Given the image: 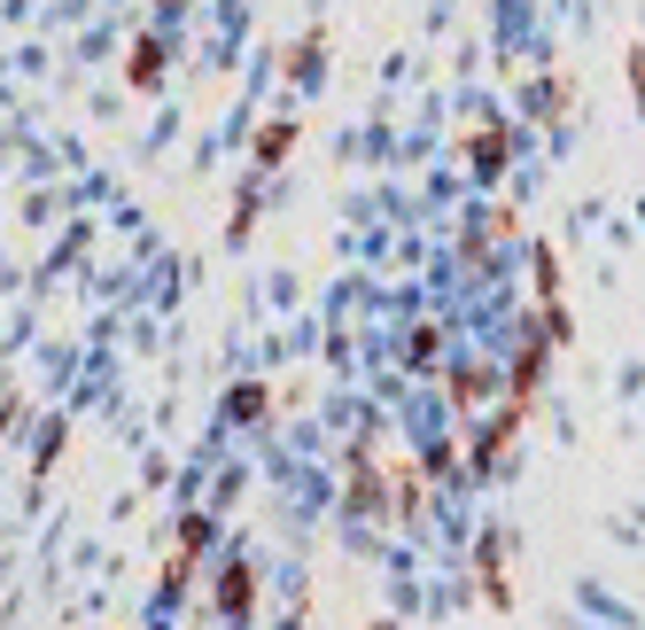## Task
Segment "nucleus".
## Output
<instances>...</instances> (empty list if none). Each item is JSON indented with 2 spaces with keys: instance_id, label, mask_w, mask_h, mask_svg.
I'll use <instances>...</instances> for the list:
<instances>
[{
  "instance_id": "obj_1",
  "label": "nucleus",
  "mask_w": 645,
  "mask_h": 630,
  "mask_svg": "<svg viewBox=\"0 0 645 630\" xmlns=\"http://www.w3.org/2000/svg\"><path fill=\"white\" fill-rule=\"evenodd\" d=\"M249 599H257V584H249V569L234 561V569L218 576V607H226V615H249Z\"/></svg>"
},
{
  "instance_id": "obj_2",
  "label": "nucleus",
  "mask_w": 645,
  "mask_h": 630,
  "mask_svg": "<svg viewBox=\"0 0 645 630\" xmlns=\"http://www.w3.org/2000/svg\"><path fill=\"white\" fill-rule=\"evenodd\" d=\"M125 78H133V86H156V78H163V47H156V40H140V47L125 55Z\"/></svg>"
},
{
  "instance_id": "obj_3",
  "label": "nucleus",
  "mask_w": 645,
  "mask_h": 630,
  "mask_svg": "<svg viewBox=\"0 0 645 630\" xmlns=\"http://www.w3.org/2000/svg\"><path fill=\"white\" fill-rule=\"evenodd\" d=\"M296 148V125H264V140H257V164H281Z\"/></svg>"
},
{
  "instance_id": "obj_4",
  "label": "nucleus",
  "mask_w": 645,
  "mask_h": 630,
  "mask_svg": "<svg viewBox=\"0 0 645 630\" xmlns=\"http://www.w3.org/2000/svg\"><path fill=\"white\" fill-rule=\"evenodd\" d=\"M257 413H264V390H257V382H249V390H234V420H257Z\"/></svg>"
},
{
  "instance_id": "obj_5",
  "label": "nucleus",
  "mask_w": 645,
  "mask_h": 630,
  "mask_svg": "<svg viewBox=\"0 0 645 630\" xmlns=\"http://www.w3.org/2000/svg\"><path fill=\"white\" fill-rule=\"evenodd\" d=\"M630 86H637V94H645V55H630Z\"/></svg>"
},
{
  "instance_id": "obj_6",
  "label": "nucleus",
  "mask_w": 645,
  "mask_h": 630,
  "mask_svg": "<svg viewBox=\"0 0 645 630\" xmlns=\"http://www.w3.org/2000/svg\"><path fill=\"white\" fill-rule=\"evenodd\" d=\"M9 420H16V405H0V436H9Z\"/></svg>"
},
{
  "instance_id": "obj_7",
  "label": "nucleus",
  "mask_w": 645,
  "mask_h": 630,
  "mask_svg": "<svg viewBox=\"0 0 645 630\" xmlns=\"http://www.w3.org/2000/svg\"><path fill=\"white\" fill-rule=\"evenodd\" d=\"M163 9H179V0H163Z\"/></svg>"
}]
</instances>
